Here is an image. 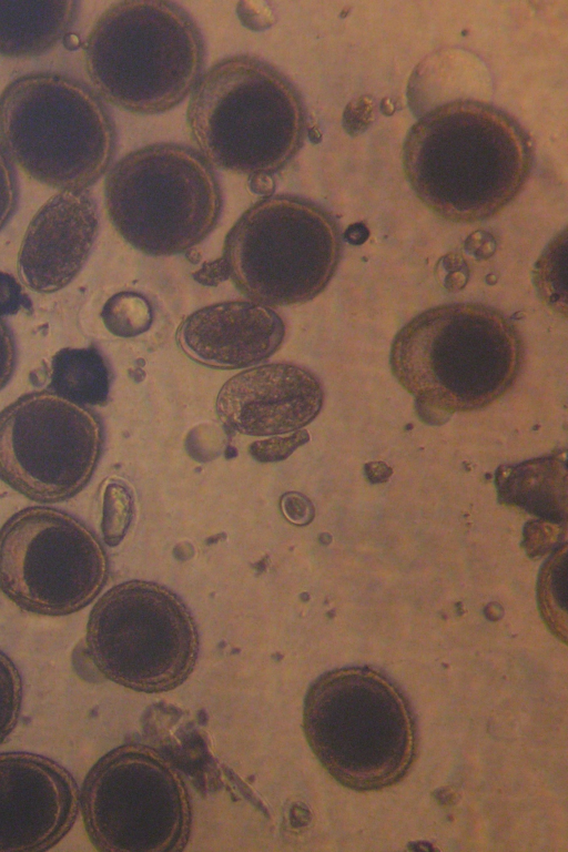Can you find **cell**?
Returning a JSON list of instances; mask_svg holds the SVG:
<instances>
[{
	"label": "cell",
	"mask_w": 568,
	"mask_h": 852,
	"mask_svg": "<svg viewBox=\"0 0 568 852\" xmlns=\"http://www.w3.org/2000/svg\"><path fill=\"white\" fill-rule=\"evenodd\" d=\"M534 161L523 125L487 102L454 100L426 112L403 145L405 176L435 214L475 223L503 211L524 189Z\"/></svg>",
	"instance_id": "obj_1"
},
{
	"label": "cell",
	"mask_w": 568,
	"mask_h": 852,
	"mask_svg": "<svg viewBox=\"0 0 568 852\" xmlns=\"http://www.w3.org/2000/svg\"><path fill=\"white\" fill-rule=\"evenodd\" d=\"M520 332L480 303L442 304L414 316L395 335L390 369L418 400L447 412L484 408L515 384L523 368Z\"/></svg>",
	"instance_id": "obj_2"
},
{
	"label": "cell",
	"mask_w": 568,
	"mask_h": 852,
	"mask_svg": "<svg viewBox=\"0 0 568 852\" xmlns=\"http://www.w3.org/2000/svg\"><path fill=\"white\" fill-rule=\"evenodd\" d=\"M303 730L321 765L354 791L399 782L417 752V726L400 688L371 667L336 668L308 687Z\"/></svg>",
	"instance_id": "obj_3"
},
{
	"label": "cell",
	"mask_w": 568,
	"mask_h": 852,
	"mask_svg": "<svg viewBox=\"0 0 568 852\" xmlns=\"http://www.w3.org/2000/svg\"><path fill=\"white\" fill-rule=\"evenodd\" d=\"M186 122L212 166L267 175L301 150L307 114L298 89L282 71L257 57L236 54L203 72L191 92Z\"/></svg>",
	"instance_id": "obj_4"
},
{
	"label": "cell",
	"mask_w": 568,
	"mask_h": 852,
	"mask_svg": "<svg viewBox=\"0 0 568 852\" xmlns=\"http://www.w3.org/2000/svg\"><path fill=\"white\" fill-rule=\"evenodd\" d=\"M84 64L95 92L138 114H158L180 104L205 64L199 26L180 4L123 0L108 7L92 26Z\"/></svg>",
	"instance_id": "obj_5"
},
{
	"label": "cell",
	"mask_w": 568,
	"mask_h": 852,
	"mask_svg": "<svg viewBox=\"0 0 568 852\" xmlns=\"http://www.w3.org/2000/svg\"><path fill=\"white\" fill-rule=\"evenodd\" d=\"M0 142L33 180L60 191L89 190L110 169L118 134L92 87L43 71L20 75L2 90Z\"/></svg>",
	"instance_id": "obj_6"
},
{
	"label": "cell",
	"mask_w": 568,
	"mask_h": 852,
	"mask_svg": "<svg viewBox=\"0 0 568 852\" xmlns=\"http://www.w3.org/2000/svg\"><path fill=\"white\" fill-rule=\"evenodd\" d=\"M109 219L138 251L171 256L200 244L221 215L213 166L191 146L153 143L118 160L104 181Z\"/></svg>",
	"instance_id": "obj_7"
},
{
	"label": "cell",
	"mask_w": 568,
	"mask_h": 852,
	"mask_svg": "<svg viewBox=\"0 0 568 852\" xmlns=\"http://www.w3.org/2000/svg\"><path fill=\"white\" fill-rule=\"evenodd\" d=\"M335 217L317 203L276 194L252 204L225 236L223 258L235 286L273 306L306 303L334 276L342 255Z\"/></svg>",
	"instance_id": "obj_8"
},
{
	"label": "cell",
	"mask_w": 568,
	"mask_h": 852,
	"mask_svg": "<svg viewBox=\"0 0 568 852\" xmlns=\"http://www.w3.org/2000/svg\"><path fill=\"white\" fill-rule=\"evenodd\" d=\"M84 648L95 669L124 688L160 693L192 673L199 655L196 623L170 589L129 580L105 591L92 607Z\"/></svg>",
	"instance_id": "obj_9"
},
{
	"label": "cell",
	"mask_w": 568,
	"mask_h": 852,
	"mask_svg": "<svg viewBox=\"0 0 568 852\" xmlns=\"http://www.w3.org/2000/svg\"><path fill=\"white\" fill-rule=\"evenodd\" d=\"M92 845L103 852H175L191 835L192 802L180 771L154 748L121 744L101 757L80 790Z\"/></svg>",
	"instance_id": "obj_10"
},
{
	"label": "cell",
	"mask_w": 568,
	"mask_h": 852,
	"mask_svg": "<svg viewBox=\"0 0 568 852\" xmlns=\"http://www.w3.org/2000/svg\"><path fill=\"white\" fill-rule=\"evenodd\" d=\"M108 572L97 535L64 510L28 507L0 528V591L24 611L78 612L98 597Z\"/></svg>",
	"instance_id": "obj_11"
},
{
	"label": "cell",
	"mask_w": 568,
	"mask_h": 852,
	"mask_svg": "<svg viewBox=\"0 0 568 852\" xmlns=\"http://www.w3.org/2000/svg\"><path fill=\"white\" fill-rule=\"evenodd\" d=\"M103 445L99 416L52 390L24 394L0 412V480L55 504L90 481Z\"/></svg>",
	"instance_id": "obj_12"
},
{
	"label": "cell",
	"mask_w": 568,
	"mask_h": 852,
	"mask_svg": "<svg viewBox=\"0 0 568 852\" xmlns=\"http://www.w3.org/2000/svg\"><path fill=\"white\" fill-rule=\"evenodd\" d=\"M79 811V787L63 765L37 753L0 752V852L50 850Z\"/></svg>",
	"instance_id": "obj_13"
},
{
	"label": "cell",
	"mask_w": 568,
	"mask_h": 852,
	"mask_svg": "<svg viewBox=\"0 0 568 852\" xmlns=\"http://www.w3.org/2000/svg\"><path fill=\"white\" fill-rule=\"evenodd\" d=\"M323 400V386L314 373L280 362L252 366L229 378L215 407L230 429L273 436L303 429L318 415Z\"/></svg>",
	"instance_id": "obj_14"
},
{
	"label": "cell",
	"mask_w": 568,
	"mask_h": 852,
	"mask_svg": "<svg viewBox=\"0 0 568 852\" xmlns=\"http://www.w3.org/2000/svg\"><path fill=\"white\" fill-rule=\"evenodd\" d=\"M99 231V210L89 190H63L36 212L18 253L21 282L37 293L67 286L82 270Z\"/></svg>",
	"instance_id": "obj_15"
},
{
	"label": "cell",
	"mask_w": 568,
	"mask_h": 852,
	"mask_svg": "<svg viewBox=\"0 0 568 852\" xmlns=\"http://www.w3.org/2000/svg\"><path fill=\"white\" fill-rule=\"evenodd\" d=\"M285 336L282 317L255 301H226L186 316L176 329L180 348L193 361L220 369L245 368L271 357Z\"/></svg>",
	"instance_id": "obj_16"
},
{
	"label": "cell",
	"mask_w": 568,
	"mask_h": 852,
	"mask_svg": "<svg viewBox=\"0 0 568 852\" xmlns=\"http://www.w3.org/2000/svg\"><path fill=\"white\" fill-rule=\"evenodd\" d=\"M79 12L74 0L0 1V55L47 53L70 32Z\"/></svg>",
	"instance_id": "obj_17"
},
{
	"label": "cell",
	"mask_w": 568,
	"mask_h": 852,
	"mask_svg": "<svg viewBox=\"0 0 568 852\" xmlns=\"http://www.w3.org/2000/svg\"><path fill=\"white\" fill-rule=\"evenodd\" d=\"M565 459L552 456L499 469V496L508 504L555 521L566 518Z\"/></svg>",
	"instance_id": "obj_18"
},
{
	"label": "cell",
	"mask_w": 568,
	"mask_h": 852,
	"mask_svg": "<svg viewBox=\"0 0 568 852\" xmlns=\"http://www.w3.org/2000/svg\"><path fill=\"white\" fill-rule=\"evenodd\" d=\"M49 387L85 406L101 404L108 397L110 372L95 347H65L52 357Z\"/></svg>",
	"instance_id": "obj_19"
},
{
	"label": "cell",
	"mask_w": 568,
	"mask_h": 852,
	"mask_svg": "<svg viewBox=\"0 0 568 852\" xmlns=\"http://www.w3.org/2000/svg\"><path fill=\"white\" fill-rule=\"evenodd\" d=\"M567 547H559L540 571L538 602L550 631L564 642L567 633Z\"/></svg>",
	"instance_id": "obj_20"
},
{
	"label": "cell",
	"mask_w": 568,
	"mask_h": 852,
	"mask_svg": "<svg viewBox=\"0 0 568 852\" xmlns=\"http://www.w3.org/2000/svg\"><path fill=\"white\" fill-rule=\"evenodd\" d=\"M101 316L108 329L121 337H133L149 329L153 322L149 300L136 292H120L104 304Z\"/></svg>",
	"instance_id": "obj_21"
},
{
	"label": "cell",
	"mask_w": 568,
	"mask_h": 852,
	"mask_svg": "<svg viewBox=\"0 0 568 852\" xmlns=\"http://www.w3.org/2000/svg\"><path fill=\"white\" fill-rule=\"evenodd\" d=\"M134 514L133 495L129 486L119 479H110L102 495L101 530L109 546H116L124 538Z\"/></svg>",
	"instance_id": "obj_22"
},
{
	"label": "cell",
	"mask_w": 568,
	"mask_h": 852,
	"mask_svg": "<svg viewBox=\"0 0 568 852\" xmlns=\"http://www.w3.org/2000/svg\"><path fill=\"white\" fill-rule=\"evenodd\" d=\"M22 692V679L18 668L0 649V744L18 723Z\"/></svg>",
	"instance_id": "obj_23"
},
{
	"label": "cell",
	"mask_w": 568,
	"mask_h": 852,
	"mask_svg": "<svg viewBox=\"0 0 568 852\" xmlns=\"http://www.w3.org/2000/svg\"><path fill=\"white\" fill-rule=\"evenodd\" d=\"M564 267H566V233L562 239L558 235L548 245L536 265V285L546 302L551 305H558L562 302L560 294L565 295L560 290V285H565L560 281V268Z\"/></svg>",
	"instance_id": "obj_24"
},
{
	"label": "cell",
	"mask_w": 568,
	"mask_h": 852,
	"mask_svg": "<svg viewBox=\"0 0 568 852\" xmlns=\"http://www.w3.org/2000/svg\"><path fill=\"white\" fill-rule=\"evenodd\" d=\"M305 429L293 432L291 435H273L256 440L248 447L250 454L261 463L281 462L287 458L297 447L308 440Z\"/></svg>",
	"instance_id": "obj_25"
},
{
	"label": "cell",
	"mask_w": 568,
	"mask_h": 852,
	"mask_svg": "<svg viewBox=\"0 0 568 852\" xmlns=\"http://www.w3.org/2000/svg\"><path fill=\"white\" fill-rule=\"evenodd\" d=\"M19 184L14 165L0 142V231L16 212Z\"/></svg>",
	"instance_id": "obj_26"
},
{
	"label": "cell",
	"mask_w": 568,
	"mask_h": 852,
	"mask_svg": "<svg viewBox=\"0 0 568 852\" xmlns=\"http://www.w3.org/2000/svg\"><path fill=\"white\" fill-rule=\"evenodd\" d=\"M375 102L371 97L363 95L353 100L344 113V125L351 134H361L373 122Z\"/></svg>",
	"instance_id": "obj_27"
},
{
	"label": "cell",
	"mask_w": 568,
	"mask_h": 852,
	"mask_svg": "<svg viewBox=\"0 0 568 852\" xmlns=\"http://www.w3.org/2000/svg\"><path fill=\"white\" fill-rule=\"evenodd\" d=\"M28 303L17 280L10 274L0 272V315L14 314Z\"/></svg>",
	"instance_id": "obj_28"
},
{
	"label": "cell",
	"mask_w": 568,
	"mask_h": 852,
	"mask_svg": "<svg viewBox=\"0 0 568 852\" xmlns=\"http://www.w3.org/2000/svg\"><path fill=\"white\" fill-rule=\"evenodd\" d=\"M17 361L13 335L7 323L0 316V390L10 381Z\"/></svg>",
	"instance_id": "obj_29"
},
{
	"label": "cell",
	"mask_w": 568,
	"mask_h": 852,
	"mask_svg": "<svg viewBox=\"0 0 568 852\" xmlns=\"http://www.w3.org/2000/svg\"><path fill=\"white\" fill-rule=\"evenodd\" d=\"M281 509L286 519L295 525H306L314 516L312 503L302 494L294 491L282 496Z\"/></svg>",
	"instance_id": "obj_30"
},
{
	"label": "cell",
	"mask_w": 568,
	"mask_h": 852,
	"mask_svg": "<svg viewBox=\"0 0 568 852\" xmlns=\"http://www.w3.org/2000/svg\"><path fill=\"white\" fill-rule=\"evenodd\" d=\"M230 277L227 265L223 257L206 262L193 273V278L203 285H217Z\"/></svg>",
	"instance_id": "obj_31"
},
{
	"label": "cell",
	"mask_w": 568,
	"mask_h": 852,
	"mask_svg": "<svg viewBox=\"0 0 568 852\" xmlns=\"http://www.w3.org/2000/svg\"><path fill=\"white\" fill-rule=\"evenodd\" d=\"M369 236V231L363 223L349 225L345 232V239L352 244H362Z\"/></svg>",
	"instance_id": "obj_32"
}]
</instances>
